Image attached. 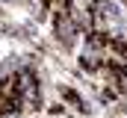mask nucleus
Here are the masks:
<instances>
[{
    "instance_id": "nucleus-1",
    "label": "nucleus",
    "mask_w": 127,
    "mask_h": 118,
    "mask_svg": "<svg viewBox=\"0 0 127 118\" xmlns=\"http://www.w3.org/2000/svg\"><path fill=\"white\" fill-rule=\"evenodd\" d=\"M15 80H18V97H21L24 109H27V112L38 109V103H41V88H38L35 74H32L30 68H18V71H15Z\"/></svg>"
},
{
    "instance_id": "nucleus-2",
    "label": "nucleus",
    "mask_w": 127,
    "mask_h": 118,
    "mask_svg": "<svg viewBox=\"0 0 127 118\" xmlns=\"http://www.w3.org/2000/svg\"><path fill=\"white\" fill-rule=\"evenodd\" d=\"M53 27H56V35H59V41L62 44H77L80 41V35H83V27L77 24V18L71 15V9L68 12H56L53 15Z\"/></svg>"
},
{
    "instance_id": "nucleus-3",
    "label": "nucleus",
    "mask_w": 127,
    "mask_h": 118,
    "mask_svg": "<svg viewBox=\"0 0 127 118\" xmlns=\"http://www.w3.org/2000/svg\"><path fill=\"white\" fill-rule=\"evenodd\" d=\"M62 97H65V103H68L74 112H83V115H86V112L92 109V106H89V103H86V100H83L74 88H68V86H62Z\"/></svg>"
}]
</instances>
